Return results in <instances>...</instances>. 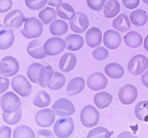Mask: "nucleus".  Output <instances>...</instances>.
<instances>
[{"instance_id":"obj_1","label":"nucleus","mask_w":148,"mask_h":138,"mask_svg":"<svg viewBox=\"0 0 148 138\" xmlns=\"http://www.w3.org/2000/svg\"><path fill=\"white\" fill-rule=\"evenodd\" d=\"M24 27L21 30L22 35L27 39L38 38L43 31V26L42 22L36 17L25 18Z\"/></svg>"},{"instance_id":"obj_2","label":"nucleus","mask_w":148,"mask_h":138,"mask_svg":"<svg viewBox=\"0 0 148 138\" xmlns=\"http://www.w3.org/2000/svg\"><path fill=\"white\" fill-rule=\"evenodd\" d=\"M75 129L73 120L70 117H64L56 120L53 126V132L58 138H68Z\"/></svg>"},{"instance_id":"obj_3","label":"nucleus","mask_w":148,"mask_h":138,"mask_svg":"<svg viewBox=\"0 0 148 138\" xmlns=\"http://www.w3.org/2000/svg\"><path fill=\"white\" fill-rule=\"evenodd\" d=\"M80 119L85 127L93 128L100 120V113L93 105H86L81 111Z\"/></svg>"},{"instance_id":"obj_4","label":"nucleus","mask_w":148,"mask_h":138,"mask_svg":"<svg viewBox=\"0 0 148 138\" xmlns=\"http://www.w3.org/2000/svg\"><path fill=\"white\" fill-rule=\"evenodd\" d=\"M13 90L22 97L29 96L32 91V86L27 79L22 74L16 75L11 79Z\"/></svg>"},{"instance_id":"obj_5","label":"nucleus","mask_w":148,"mask_h":138,"mask_svg":"<svg viewBox=\"0 0 148 138\" xmlns=\"http://www.w3.org/2000/svg\"><path fill=\"white\" fill-rule=\"evenodd\" d=\"M0 105L4 112L13 113L21 109V101L19 97L13 92H8L2 96Z\"/></svg>"},{"instance_id":"obj_6","label":"nucleus","mask_w":148,"mask_h":138,"mask_svg":"<svg viewBox=\"0 0 148 138\" xmlns=\"http://www.w3.org/2000/svg\"><path fill=\"white\" fill-rule=\"evenodd\" d=\"M20 68L18 60L13 56L4 57L0 61V76L7 77L16 76Z\"/></svg>"},{"instance_id":"obj_7","label":"nucleus","mask_w":148,"mask_h":138,"mask_svg":"<svg viewBox=\"0 0 148 138\" xmlns=\"http://www.w3.org/2000/svg\"><path fill=\"white\" fill-rule=\"evenodd\" d=\"M148 68V59L142 55L138 54L133 56L127 64V70L133 76H139Z\"/></svg>"},{"instance_id":"obj_8","label":"nucleus","mask_w":148,"mask_h":138,"mask_svg":"<svg viewBox=\"0 0 148 138\" xmlns=\"http://www.w3.org/2000/svg\"><path fill=\"white\" fill-rule=\"evenodd\" d=\"M43 48L46 55L50 56H57L66 48V43L65 40L60 37H51L45 41Z\"/></svg>"},{"instance_id":"obj_9","label":"nucleus","mask_w":148,"mask_h":138,"mask_svg":"<svg viewBox=\"0 0 148 138\" xmlns=\"http://www.w3.org/2000/svg\"><path fill=\"white\" fill-rule=\"evenodd\" d=\"M57 116L60 117H68L75 112V108L73 103L68 99H58L52 106Z\"/></svg>"},{"instance_id":"obj_10","label":"nucleus","mask_w":148,"mask_h":138,"mask_svg":"<svg viewBox=\"0 0 148 138\" xmlns=\"http://www.w3.org/2000/svg\"><path fill=\"white\" fill-rule=\"evenodd\" d=\"M138 92L134 85L126 84L123 85L119 90L118 96L120 102L125 105L133 104L136 100Z\"/></svg>"},{"instance_id":"obj_11","label":"nucleus","mask_w":148,"mask_h":138,"mask_svg":"<svg viewBox=\"0 0 148 138\" xmlns=\"http://www.w3.org/2000/svg\"><path fill=\"white\" fill-rule=\"evenodd\" d=\"M56 118V114L52 109H42L36 113L35 121L41 128H48L53 124Z\"/></svg>"},{"instance_id":"obj_12","label":"nucleus","mask_w":148,"mask_h":138,"mask_svg":"<svg viewBox=\"0 0 148 138\" xmlns=\"http://www.w3.org/2000/svg\"><path fill=\"white\" fill-rule=\"evenodd\" d=\"M71 30L75 33H83L89 27L88 17L82 12H77L74 17L69 20Z\"/></svg>"},{"instance_id":"obj_13","label":"nucleus","mask_w":148,"mask_h":138,"mask_svg":"<svg viewBox=\"0 0 148 138\" xmlns=\"http://www.w3.org/2000/svg\"><path fill=\"white\" fill-rule=\"evenodd\" d=\"M87 84L90 90L97 92L106 89L108 84V79L103 73L95 72L90 75Z\"/></svg>"},{"instance_id":"obj_14","label":"nucleus","mask_w":148,"mask_h":138,"mask_svg":"<svg viewBox=\"0 0 148 138\" xmlns=\"http://www.w3.org/2000/svg\"><path fill=\"white\" fill-rule=\"evenodd\" d=\"M24 21L25 17L23 12L19 10L10 11L5 16L4 19V24L5 27L16 29L21 27Z\"/></svg>"},{"instance_id":"obj_15","label":"nucleus","mask_w":148,"mask_h":138,"mask_svg":"<svg viewBox=\"0 0 148 138\" xmlns=\"http://www.w3.org/2000/svg\"><path fill=\"white\" fill-rule=\"evenodd\" d=\"M103 43L107 48L115 50L121 43V37L120 33L114 30H108L103 35Z\"/></svg>"},{"instance_id":"obj_16","label":"nucleus","mask_w":148,"mask_h":138,"mask_svg":"<svg viewBox=\"0 0 148 138\" xmlns=\"http://www.w3.org/2000/svg\"><path fill=\"white\" fill-rule=\"evenodd\" d=\"M27 52L30 57L36 59H42L47 56L44 51L43 43L39 39H34L29 43Z\"/></svg>"},{"instance_id":"obj_17","label":"nucleus","mask_w":148,"mask_h":138,"mask_svg":"<svg viewBox=\"0 0 148 138\" xmlns=\"http://www.w3.org/2000/svg\"><path fill=\"white\" fill-rule=\"evenodd\" d=\"M85 40L90 47L95 48L98 47L102 42L101 31L97 27H91L86 33Z\"/></svg>"},{"instance_id":"obj_18","label":"nucleus","mask_w":148,"mask_h":138,"mask_svg":"<svg viewBox=\"0 0 148 138\" xmlns=\"http://www.w3.org/2000/svg\"><path fill=\"white\" fill-rule=\"evenodd\" d=\"M77 65V57L73 53L68 52L61 57L59 63V69L64 73L72 71Z\"/></svg>"},{"instance_id":"obj_19","label":"nucleus","mask_w":148,"mask_h":138,"mask_svg":"<svg viewBox=\"0 0 148 138\" xmlns=\"http://www.w3.org/2000/svg\"><path fill=\"white\" fill-rule=\"evenodd\" d=\"M15 36L13 30L11 29L0 30V50H5L13 45Z\"/></svg>"},{"instance_id":"obj_20","label":"nucleus","mask_w":148,"mask_h":138,"mask_svg":"<svg viewBox=\"0 0 148 138\" xmlns=\"http://www.w3.org/2000/svg\"><path fill=\"white\" fill-rule=\"evenodd\" d=\"M65 41L66 50L71 52L78 51L83 47L84 44L83 37L77 34H72L66 36Z\"/></svg>"},{"instance_id":"obj_21","label":"nucleus","mask_w":148,"mask_h":138,"mask_svg":"<svg viewBox=\"0 0 148 138\" xmlns=\"http://www.w3.org/2000/svg\"><path fill=\"white\" fill-rule=\"evenodd\" d=\"M85 82L81 77H76L71 79L66 87V93L69 96H75L84 89Z\"/></svg>"},{"instance_id":"obj_22","label":"nucleus","mask_w":148,"mask_h":138,"mask_svg":"<svg viewBox=\"0 0 148 138\" xmlns=\"http://www.w3.org/2000/svg\"><path fill=\"white\" fill-rule=\"evenodd\" d=\"M113 96L106 92H100L94 96V102L98 109H103L108 107L112 103Z\"/></svg>"},{"instance_id":"obj_23","label":"nucleus","mask_w":148,"mask_h":138,"mask_svg":"<svg viewBox=\"0 0 148 138\" xmlns=\"http://www.w3.org/2000/svg\"><path fill=\"white\" fill-rule=\"evenodd\" d=\"M124 41L126 45L130 48H138L143 43V37L138 32L131 31L124 36Z\"/></svg>"},{"instance_id":"obj_24","label":"nucleus","mask_w":148,"mask_h":138,"mask_svg":"<svg viewBox=\"0 0 148 138\" xmlns=\"http://www.w3.org/2000/svg\"><path fill=\"white\" fill-rule=\"evenodd\" d=\"M104 72L108 77L113 79H119L124 75L123 67L117 63H111L107 65L104 68Z\"/></svg>"},{"instance_id":"obj_25","label":"nucleus","mask_w":148,"mask_h":138,"mask_svg":"<svg viewBox=\"0 0 148 138\" xmlns=\"http://www.w3.org/2000/svg\"><path fill=\"white\" fill-rule=\"evenodd\" d=\"M53 74V69L51 65L43 66L39 73L38 84L43 88L47 87V83L52 79Z\"/></svg>"},{"instance_id":"obj_26","label":"nucleus","mask_w":148,"mask_h":138,"mask_svg":"<svg viewBox=\"0 0 148 138\" xmlns=\"http://www.w3.org/2000/svg\"><path fill=\"white\" fill-rule=\"evenodd\" d=\"M113 27L120 32H126L130 30L131 24L129 17L125 14H120L113 21Z\"/></svg>"},{"instance_id":"obj_27","label":"nucleus","mask_w":148,"mask_h":138,"mask_svg":"<svg viewBox=\"0 0 148 138\" xmlns=\"http://www.w3.org/2000/svg\"><path fill=\"white\" fill-rule=\"evenodd\" d=\"M130 19L134 26L142 27L147 23L148 16L145 11L139 8L131 12Z\"/></svg>"},{"instance_id":"obj_28","label":"nucleus","mask_w":148,"mask_h":138,"mask_svg":"<svg viewBox=\"0 0 148 138\" xmlns=\"http://www.w3.org/2000/svg\"><path fill=\"white\" fill-rule=\"evenodd\" d=\"M68 24L63 20H55L49 26V31L51 34L55 36H62L68 31Z\"/></svg>"},{"instance_id":"obj_29","label":"nucleus","mask_w":148,"mask_h":138,"mask_svg":"<svg viewBox=\"0 0 148 138\" xmlns=\"http://www.w3.org/2000/svg\"><path fill=\"white\" fill-rule=\"evenodd\" d=\"M57 15L60 18L65 20H71L75 14L73 8L68 3H62L56 7Z\"/></svg>"},{"instance_id":"obj_30","label":"nucleus","mask_w":148,"mask_h":138,"mask_svg":"<svg viewBox=\"0 0 148 138\" xmlns=\"http://www.w3.org/2000/svg\"><path fill=\"white\" fill-rule=\"evenodd\" d=\"M120 11V5L117 0H108L104 5V14L106 18H113Z\"/></svg>"},{"instance_id":"obj_31","label":"nucleus","mask_w":148,"mask_h":138,"mask_svg":"<svg viewBox=\"0 0 148 138\" xmlns=\"http://www.w3.org/2000/svg\"><path fill=\"white\" fill-rule=\"evenodd\" d=\"M66 82V77L62 73L55 71L52 79L47 83V87L52 90H58L65 86Z\"/></svg>"},{"instance_id":"obj_32","label":"nucleus","mask_w":148,"mask_h":138,"mask_svg":"<svg viewBox=\"0 0 148 138\" xmlns=\"http://www.w3.org/2000/svg\"><path fill=\"white\" fill-rule=\"evenodd\" d=\"M57 13L55 9L52 7H46L42 10L38 14L39 18L45 25H48L57 18Z\"/></svg>"},{"instance_id":"obj_33","label":"nucleus","mask_w":148,"mask_h":138,"mask_svg":"<svg viewBox=\"0 0 148 138\" xmlns=\"http://www.w3.org/2000/svg\"><path fill=\"white\" fill-rule=\"evenodd\" d=\"M51 102L50 95L46 91L42 90L36 94L33 101V104L37 107L45 108L51 104Z\"/></svg>"},{"instance_id":"obj_34","label":"nucleus","mask_w":148,"mask_h":138,"mask_svg":"<svg viewBox=\"0 0 148 138\" xmlns=\"http://www.w3.org/2000/svg\"><path fill=\"white\" fill-rule=\"evenodd\" d=\"M136 118L142 122H148V101L143 100L139 102L134 108Z\"/></svg>"},{"instance_id":"obj_35","label":"nucleus","mask_w":148,"mask_h":138,"mask_svg":"<svg viewBox=\"0 0 148 138\" xmlns=\"http://www.w3.org/2000/svg\"><path fill=\"white\" fill-rule=\"evenodd\" d=\"M13 138H36L33 129L27 125H20L13 131Z\"/></svg>"},{"instance_id":"obj_36","label":"nucleus","mask_w":148,"mask_h":138,"mask_svg":"<svg viewBox=\"0 0 148 138\" xmlns=\"http://www.w3.org/2000/svg\"><path fill=\"white\" fill-rule=\"evenodd\" d=\"M22 117V110L20 109L18 111L13 113L3 112V121L9 125L17 124L21 120Z\"/></svg>"},{"instance_id":"obj_37","label":"nucleus","mask_w":148,"mask_h":138,"mask_svg":"<svg viewBox=\"0 0 148 138\" xmlns=\"http://www.w3.org/2000/svg\"><path fill=\"white\" fill-rule=\"evenodd\" d=\"M43 66L38 63H34L31 64L27 68V76L31 82L37 84L38 83V75L40 69Z\"/></svg>"},{"instance_id":"obj_38","label":"nucleus","mask_w":148,"mask_h":138,"mask_svg":"<svg viewBox=\"0 0 148 138\" xmlns=\"http://www.w3.org/2000/svg\"><path fill=\"white\" fill-rule=\"evenodd\" d=\"M112 136L109 131L106 128L98 126L90 130L87 138H110Z\"/></svg>"},{"instance_id":"obj_39","label":"nucleus","mask_w":148,"mask_h":138,"mask_svg":"<svg viewBox=\"0 0 148 138\" xmlns=\"http://www.w3.org/2000/svg\"><path fill=\"white\" fill-rule=\"evenodd\" d=\"M25 5L32 10L38 11L43 8L47 3V0H24Z\"/></svg>"},{"instance_id":"obj_40","label":"nucleus","mask_w":148,"mask_h":138,"mask_svg":"<svg viewBox=\"0 0 148 138\" xmlns=\"http://www.w3.org/2000/svg\"><path fill=\"white\" fill-rule=\"evenodd\" d=\"M92 55L96 60L103 61L108 57V52L106 47H98L94 50Z\"/></svg>"},{"instance_id":"obj_41","label":"nucleus","mask_w":148,"mask_h":138,"mask_svg":"<svg viewBox=\"0 0 148 138\" xmlns=\"http://www.w3.org/2000/svg\"><path fill=\"white\" fill-rule=\"evenodd\" d=\"M106 0H87L88 7L95 11H100L103 10Z\"/></svg>"},{"instance_id":"obj_42","label":"nucleus","mask_w":148,"mask_h":138,"mask_svg":"<svg viewBox=\"0 0 148 138\" xmlns=\"http://www.w3.org/2000/svg\"><path fill=\"white\" fill-rule=\"evenodd\" d=\"M12 0H0V12L5 13L10 10L13 7Z\"/></svg>"},{"instance_id":"obj_43","label":"nucleus","mask_w":148,"mask_h":138,"mask_svg":"<svg viewBox=\"0 0 148 138\" xmlns=\"http://www.w3.org/2000/svg\"><path fill=\"white\" fill-rule=\"evenodd\" d=\"M36 138H55V137L52 131L44 129L37 131Z\"/></svg>"},{"instance_id":"obj_44","label":"nucleus","mask_w":148,"mask_h":138,"mask_svg":"<svg viewBox=\"0 0 148 138\" xmlns=\"http://www.w3.org/2000/svg\"><path fill=\"white\" fill-rule=\"evenodd\" d=\"M10 80L8 77L0 76V94L5 93L10 86Z\"/></svg>"},{"instance_id":"obj_45","label":"nucleus","mask_w":148,"mask_h":138,"mask_svg":"<svg viewBox=\"0 0 148 138\" xmlns=\"http://www.w3.org/2000/svg\"><path fill=\"white\" fill-rule=\"evenodd\" d=\"M123 4L126 8L134 10L139 6L140 0H123Z\"/></svg>"},{"instance_id":"obj_46","label":"nucleus","mask_w":148,"mask_h":138,"mask_svg":"<svg viewBox=\"0 0 148 138\" xmlns=\"http://www.w3.org/2000/svg\"><path fill=\"white\" fill-rule=\"evenodd\" d=\"M12 129L8 126L0 127V138H11Z\"/></svg>"},{"instance_id":"obj_47","label":"nucleus","mask_w":148,"mask_h":138,"mask_svg":"<svg viewBox=\"0 0 148 138\" xmlns=\"http://www.w3.org/2000/svg\"><path fill=\"white\" fill-rule=\"evenodd\" d=\"M117 138H139L137 136L134 135L130 132L125 131L119 134Z\"/></svg>"},{"instance_id":"obj_48","label":"nucleus","mask_w":148,"mask_h":138,"mask_svg":"<svg viewBox=\"0 0 148 138\" xmlns=\"http://www.w3.org/2000/svg\"><path fill=\"white\" fill-rule=\"evenodd\" d=\"M141 81L142 84L148 89V70L141 76Z\"/></svg>"},{"instance_id":"obj_49","label":"nucleus","mask_w":148,"mask_h":138,"mask_svg":"<svg viewBox=\"0 0 148 138\" xmlns=\"http://www.w3.org/2000/svg\"><path fill=\"white\" fill-rule=\"evenodd\" d=\"M47 4L53 7H57L58 5L62 3L63 0H47Z\"/></svg>"},{"instance_id":"obj_50","label":"nucleus","mask_w":148,"mask_h":138,"mask_svg":"<svg viewBox=\"0 0 148 138\" xmlns=\"http://www.w3.org/2000/svg\"><path fill=\"white\" fill-rule=\"evenodd\" d=\"M143 46L145 49L146 50L147 52H148V35H146V37L144 39L143 41Z\"/></svg>"},{"instance_id":"obj_51","label":"nucleus","mask_w":148,"mask_h":138,"mask_svg":"<svg viewBox=\"0 0 148 138\" xmlns=\"http://www.w3.org/2000/svg\"><path fill=\"white\" fill-rule=\"evenodd\" d=\"M142 1L145 4L148 5V0H142Z\"/></svg>"},{"instance_id":"obj_52","label":"nucleus","mask_w":148,"mask_h":138,"mask_svg":"<svg viewBox=\"0 0 148 138\" xmlns=\"http://www.w3.org/2000/svg\"><path fill=\"white\" fill-rule=\"evenodd\" d=\"M0 28H3V29H5V27L4 26H3V25L0 24Z\"/></svg>"},{"instance_id":"obj_53","label":"nucleus","mask_w":148,"mask_h":138,"mask_svg":"<svg viewBox=\"0 0 148 138\" xmlns=\"http://www.w3.org/2000/svg\"><path fill=\"white\" fill-rule=\"evenodd\" d=\"M0 99H1V98H0Z\"/></svg>"}]
</instances>
